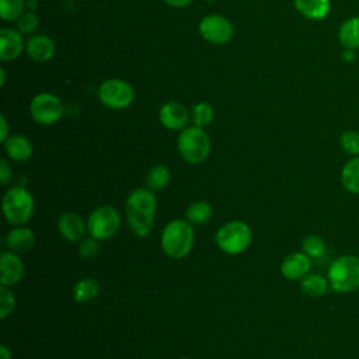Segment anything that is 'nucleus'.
I'll return each instance as SVG.
<instances>
[{"label":"nucleus","instance_id":"e433bc0d","mask_svg":"<svg viewBox=\"0 0 359 359\" xmlns=\"http://www.w3.org/2000/svg\"><path fill=\"white\" fill-rule=\"evenodd\" d=\"M0 359H11V351L6 345L0 346Z\"/></svg>","mask_w":359,"mask_h":359},{"label":"nucleus","instance_id":"a211bd4d","mask_svg":"<svg viewBox=\"0 0 359 359\" xmlns=\"http://www.w3.org/2000/svg\"><path fill=\"white\" fill-rule=\"evenodd\" d=\"M3 144L7 157L13 161H28L34 153L32 143L22 135H10Z\"/></svg>","mask_w":359,"mask_h":359},{"label":"nucleus","instance_id":"cd10ccee","mask_svg":"<svg viewBox=\"0 0 359 359\" xmlns=\"http://www.w3.org/2000/svg\"><path fill=\"white\" fill-rule=\"evenodd\" d=\"M302 251L310 258H320L325 252V241L318 234H309L302 241Z\"/></svg>","mask_w":359,"mask_h":359},{"label":"nucleus","instance_id":"f8f14e48","mask_svg":"<svg viewBox=\"0 0 359 359\" xmlns=\"http://www.w3.org/2000/svg\"><path fill=\"white\" fill-rule=\"evenodd\" d=\"M24 262L18 252L3 251L0 255V283L1 286H14L24 276Z\"/></svg>","mask_w":359,"mask_h":359},{"label":"nucleus","instance_id":"4c0bfd02","mask_svg":"<svg viewBox=\"0 0 359 359\" xmlns=\"http://www.w3.org/2000/svg\"><path fill=\"white\" fill-rule=\"evenodd\" d=\"M4 80H6V73H4V69H0V86H1V87L4 86Z\"/></svg>","mask_w":359,"mask_h":359},{"label":"nucleus","instance_id":"39448f33","mask_svg":"<svg viewBox=\"0 0 359 359\" xmlns=\"http://www.w3.org/2000/svg\"><path fill=\"white\" fill-rule=\"evenodd\" d=\"M252 241L251 227L243 220H230L215 233V243L220 251L229 255L243 254Z\"/></svg>","mask_w":359,"mask_h":359},{"label":"nucleus","instance_id":"4468645a","mask_svg":"<svg viewBox=\"0 0 359 359\" xmlns=\"http://www.w3.org/2000/svg\"><path fill=\"white\" fill-rule=\"evenodd\" d=\"M311 258L303 251H296L286 255L280 264V273L289 280H300L310 273Z\"/></svg>","mask_w":359,"mask_h":359},{"label":"nucleus","instance_id":"4be33fe9","mask_svg":"<svg viewBox=\"0 0 359 359\" xmlns=\"http://www.w3.org/2000/svg\"><path fill=\"white\" fill-rule=\"evenodd\" d=\"M341 184L351 192L359 195V156L351 157L341 170Z\"/></svg>","mask_w":359,"mask_h":359},{"label":"nucleus","instance_id":"f704fd0d","mask_svg":"<svg viewBox=\"0 0 359 359\" xmlns=\"http://www.w3.org/2000/svg\"><path fill=\"white\" fill-rule=\"evenodd\" d=\"M355 52H356V50H352V49H344V50H342V53H341L342 60H344V62H348V63L355 62V59H356Z\"/></svg>","mask_w":359,"mask_h":359},{"label":"nucleus","instance_id":"9b49d317","mask_svg":"<svg viewBox=\"0 0 359 359\" xmlns=\"http://www.w3.org/2000/svg\"><path fill=\"white\" fill-rule=\"evenodd\" d=\"M191 118L189 111L178 101H168L158 109L160 123L170 130H182Z\"/></svg>","mask_w":359,"mask_h":359},{"label":"nucleus","instance_id":"f257e3e1","mask_svg":"<svg viewBox=\"0 0 359 359\" xmlns=\"http://www.w3.org/2000/svg\"><path fill=\"white\" fill-rule=\"evenodd\" d=\"M157 199L151 189L136 188L125 201V215L129 230L139 238L147 237L154 226Z\"/></svg>","mask_w":359,"mask_h":359},{"label":"nucleus","instance_id":"20e7f679","mask_svg":"<svg viewBox=\"0 0 359 359\" xmlns=\"http://www.w3.org/2000/svg\"><path fill=\"white\" fill-rule=\"evenodd\" d=\"M330 287L337 293H352L359 289V257L341 255L334 259L327 271Z\"/></svg>","mask_w":359,"mask_h":359},{"label":"nucleus","instance_id":"f3484780","mask_svg":"<svg viewBox=\"0 0 359 359\" xmlns=\"http://www.w3.org/2000/svg\"><path fill=\"white\" fill-rule=\"evenodd\" d=\"M6 245L10 251L14 252H24L34 247L35 244V234L34 231L27 227L25 224L14 226L7 234H6Z\"/></svg>","mask_w":359,"mask_h":359},{"label":"nucleus","instance_id":"f03ea898","mask_svg":"<svg viewBox=\"0 0 359 359\" xmlns=\"http://www.w3.org/2000/svg\"><path fill=\"white\" fill-rule=\"evenodd\" d=\"M161 250L172 259H182L189 255L195 241L192 223L187 219H172L161 230Z\"/></svg>","mask_w":359,"mask_h":359},{"label":"nucleus","instance_id":"ea45409f","mask_svg":"<svg viewBox=\"0 0 359 359\" xmlns=\"http://www.w3.org/2000/svg\"><path fill=\"white\" fill-rule=\"evenodd\" d=\"M181 359H192V358H181Z\"/></svg>","mask_w":359,"mask_h":359},{"label":"nucleus","instance_id":"58836bf2","mask_svg":"<svg viewBox=\"0 0 359 359\" xmlns=\"http://www.w3.org/2000/svg\"><path fill=\"white\" fill-rule=\"evenodd\" d=\"M205 1H216V0H205Z\"/></svg>","mask_w":359,"mask_h":359},{"label":"nucleus","instance_id":"423d86ee","mask_svg":"<svg viewBox=\"0 0 359 359\" xmlns=\"http://www.w3.org/2000/svg\"><path fill=\"white\" fill-rule=\"evenodd\" d=\"M177 149L182 160L188 164H201L210 153L209 135L203 128L187 126L178 135Z\"/></svg>","mask_w":359,"mask_h":359},{"label":"nucleus","instance_id":"aec40b11","mask_svg":"<svg viewBox=\"0 0 359 359\" xmlns=\"http://www.w3.org/2000/svg\"><path fill=\"white\" fill-rule=\"evenodd\" d=\"M338 41L342 49H359V15L344 20L338 28Z\"/></svg>","mask_w":359,"mask_h":359},{"label":"nucleus","instance_id":"0eeeda50","mask_svg":"<svg viewBox=\"0 0 359 359\" xmlns=\"http://www.w3.org/2000/svg\"><path fill=\"white\" fill-rule=\"evenodd\" d=\"M122 219L116 208L111 205H102L95 208L87 217L88 236L104 241L115 236L121 227Z\"/></svg>","mask_w":359,"mask_h":359},{"label":"nucleus","instance_id":"6ab92c4d","mask_svg":"<svg viewBox=\"0 0 359 359\" xmlns=\"http://www.w3.org/2000/svg\"><path fill=\"white\" fill-rule=\"evenodd\" d=\"M293 4L304 18L311 21L327 18L332 7L331 0H293Z\"/></svg>","mask_w":359,"mask_h":359},{"label":"nucleus","instance_id":"b1692460","mask_svg":"<svg viewBox=\"0 0 359 359\" xmlns=\"http://www.w3.org/2000/svg\"><path fill=\"white\" fill-rule=\"evenodd\" d=\"M213 208L206 201H196L191 203L185 210V219L192 224H205L210 220Z\"/></svg>","mask_w":359,"mask_h":359},{"label":"nucleus","instance_id":"c9c22d12","mask_svg":"<svg viewBox=\"0 0 359 359\" xmlns=\"http://www.w3.org/2000/svg\"><path fill=\"white\" fill-rule=\"evenodd\" d=\"M163 1L171 7H185L191 4L194 0H163Z\"/></svg>","mask_w":359,"mask_h":359},{"label":"nucleus","instance_id":"2f4dec72","mask_svg":"<svg viewBox=\"0 0 359 359\" xmlns=\"http://www.w3.org/2000/svg\"><path fill=\"white\" fill-rule=\"evenodd\" d=\"M79 255L84 259H91L95 258L100 252V240L87 236L83 240L79 241Z\"/></svg>","mask_w":359,"mask_h":359},{"label":"nucleus","instance_id":"ddd939ff","mask_svg":"<svg viewBox=\"0 0 359 359\" xmlns=\"http://www.w3.org/2000/svg\"><path fill=\"white\" fill-rule=\"evenodd\" d=\"M57 230L69 243H79L86 237L87 220L76 212H65L57 219Z\"/></svg>","mask_w":359,"mask_h":359},{"label":"nucleus","instance_id":"7ed1b4c3","mask_svg":"<svg viewBox=\"0 0 359 359\" xmlns=\"http://www.w3.org/2000/svg\"><path fill=\"white\" fill-rule=\"evenodd\" d=\"M34 196L22 185H14L3 195L1 210L6 220L13 226L27 224L34 215Z\"/></svg>","mask_w":359,"mask_h":359},{"label":"nucleus","instance_id":"a19ab883","mask_svg":"<svg viewBox=\"0 0 359 359\" xmlns=\"http://www.w3.org/2000/svg\"><path fill=\"white\" fill-rule=\"evenodd\" d=\"M63 1H66V0H63Z\"/></svg>","mask_w":359,"mask_h":359},{"label":"nucleus","instance_id":"473e14b6","mask_svg":"<svg viewBox=\"0 0 359 359\" xmlns=\"http://www.w3.org/2000/svg\"><path fill=\"white\" fill-rule=\"evenodd\" d=\"M13 180V168L6 158L0 160V182L3 185H8Z\"/></svg>","mask_w":359,"mask_h":359},{"label":"nucleus","instance_id":"c85d7f7f","mask_svg":"<svg viewBox=\"0 0 359 359\" xmlns=\"http://www.w3.org/2000/svg\"><path fill=\"white\" fill-rule=\"evenodd\" d=\"M338 143L341 150L349 154L351 157L359 156V132L358 130H353V129L344 130L339 135Z\"/></svg>","mask_w":359,"mask_h":359},{"label":"nucleus","instance_id":"dca6fc26","mask_svg":"<svg viewBox=\"0 0 359 359\" xmlns=\"http://www.w3.org/2000/svg\"><path fill=\"white\" fill-rule=\"evenodd\" d=\"M24 48L25 43L20 31L11 28L0 29V59L3 62L17 59Z\"/></svg>","mask_w":359,"mask_h":359},{"label":"nucleus","instance_id":"412c9836","mask_svg":"<svg viewBox=\"0 0 359 359\" xmlns=\"http://www.w3.org/2000/svg\"><path fill=\"white\" fill-rule=\"evenodd\" d=\"M330 289V282L327 276L320 273H307L300 279V290L309 297H323Z\"/></svg>","mask_w":359,"mask_h":359},{"label":"nucleus","instance_id":"9d476101","mask_svg":"<svg viewBox=\"0 0 359 359\" xmlns=\"http://www.w3.org/2000/svg\"><path fill=\"white\" fill-rule=\"evenodd\" d=\"M199 34L208 42L222 45L233 38L234 28L229 18L219 14H210L201 20Z\"/></svg>","mask_w":359,"mask_h":359},{"label":"nucleus","instance_id":"c756f323","mask_svg":"<svg viewBox=\"0 0 359 359\" xmlns=\"http://www.w3.org/2000/svg\"><path fill=\"white\" fill-rule=\"evenodd\" d=\"M17 31H20L22 35H34L39 27V20L35 13L25 11L18 20H17Z\"/></svg>","mask_w":359,"mask_h":359},{"label":"nucleus","instance_id":"6e6552de","mask_svg":"<svg viewBox=\"0 0 359 359\" xmlns=\"http://www.w3.org/2000/svg\"><path fill=\"white\" fill-rule=\"evenodd\" d=\"M100 101L111 109L128 108L135 100L132 86L121 79H108L98 87Z\"/></svg>","mask_w":359,"mask_h":359},{"label":"nucleus","instance_id":"bb28decb","mask_svg":"<svg viewBox=\"0 0 359 359\" xmlns=\"http://www.w3.org/2000/svg\"><path fill=\"white\" fill-rule=\"evenodd\" d=\"M24 0H0V17L4 21H17L25 13Z\"/></svg>","mask_w":359,"mask_h":359},{"label":"nucleus","instance_id":"1a4fd4ad","mask_svg":"<svg viewBox=\"0 0 359 359\" xmlns=\"http://www.w3.org/2000/svg\"><path fill=\"white\" fill-rule=\"evenodd\" d=\"M29 115L39 125H53L63 115L62 101L49 93L36 94L29 102Z\"/></svg>","mask_w":359,"mask_h":359},{"label":"nucleus","instance_id":"5701e85b","mask_svg":"<svg viewBox=\"0 0 359 359\" xmlns=\"http://www.w3.org/2000/svg\"><path fill=\"white\" fill-rule=\"evenodd\" d=\"M100 293V283L93 278H83L73 286V300L76 303H87L94 300Z\"/></svg>","mask_w":359,"mask_h":359},{"label":"nucleus","instance_id":"72a5a7b5","mask_svg":"<svg viewBox=\"0 0 359 359\" xmlns=\"http://www.w3.org/2000/svg\"><path fill=\"white\" fill-rule=\"evenodd\" d=\"M8 123L4 115H0V142L4 143L8 137Z\"/></svg>","mask_w":359,"mask_h":359},{"label":"nucleus","instance_id":"2eb2a0df","mask_svg":"<svg viewBox=\"0 0 359 359\" xmlns=\"http://www.w3.org/2000/svg\"><path fill=\"white\" fill-rule=\"evenodd\" d=\"M28 56L35 62H48L53 57L56 45L53 39L45 34H34L25 42Z\"/></svg>","mask_w":359,"mask_h":359},{"label":"nucleus","instance_id":"393cba45","mask_svg":"<svg viewBox=\"0 0 359 359\" xmlns=\"http://www.w3.org/2000/svg\"><path fill=\"white\" fill-rule=\"evenodd\" d=\"M171 180V171L167 165L164 164H156L153 165L147 175H146V184H147V188L151 189L153 192L154 191H161L164 189L168 182Z\"/></svg>","mask_w":359,"mask_h":359},{"label":"nucleus","instance_id":"a878e982","mask_svg":"<svg viewBox=\"0 0 359 359\" xmlns=\"http://www.w3.org/2000/svg\"><path fill=\"white\" fill-rule=\"evenodd\" d=\"M213 107L208 102H198L192 107L191 109V121L194 123V126L198 128H206L212 121H213Z\"/></svg>","mask_w":359,"mask_h":359},{"label":"nucleus","instance_id":"7c9ffc66","mask_svg":"<svg viewBox=\"0 0 359 359\" xmlns=\"http://www.w3.org/2000/svg\"><path fill=\"white\" fill-rule=\"evenodd\" d=\"M15 309V296L8 286L0 287V318H7Z\"/></svg>","mask_w":359,"mask_h":359}]
</instances>
